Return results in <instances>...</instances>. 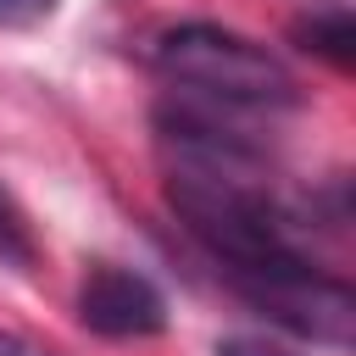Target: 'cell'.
I'll use <instances>...</instances> for the list:
<instances>
[{"mask_svg":"<svg viewBox=\"0 0 356 356\" xmlns=\"http://www.w3.org/2000/svg\"><path fill=\"white\" fill-rule=\"evenodd\" d=\"M156 145L167 206L217 273H228V284L278 328L317 345H350V284L312 256V206L267 178V145H245L167 111H156Z\"/></svg>","mask_w":356,"mask_h":356,"instance_id":"1","label":"cell"},{"mask_svg":"<svg viewBox=\"0 0 356 356\" xmlns=\"http://www.w3.org/2000/svg\"><path fill=\"white\" fill-rule=\"evenodd\" d=\"M150 67L167 89L156 111L245 139V145H267L261 128H278L300 106L295 72L261 39L222 28V22H178L156 33Z\"/></svg>","mask_w":356,"mask_h":356,"instance_id":"2","label":"cell"},{"mask_svg":"<svg viewBox=\"0 0 356 356\" xmlns=\"http://www.w3.org/2000/svg\"><path fill=\"white\" fill-rule=\"evenodd\" d=\"M56 11V0H0V28H33Z\"/></svg>","mask_w":356,"mask_h":356,"instance_id":"6","label":"cell"},{"mask_svg":"<svg viewBox=\"0 0 356 356\" xmlns=\"http://www.w3.org/2000/svg\"><path fill=\"white\" fill-rule=\"evenodd\" d=\"M211 356H295V350H284L273 339H256V334H228V339H217Z\"/></svg>","mask_w":356,"mask_h":356,"instance_id":"7","label":"cell"},{"mask_svg":"<svg viewBox=\"0 0 356 356\" xmlns=\"http://www.w3.org/2000/svg\"><path fill=\"white\" fill-rule=\"evenodd\" d=\"M33 228H28V217H22V206L0 189V267H28L33 261Z\"/></svg>","mask_w":356,"mask_h":356,"instance_id":"5","label":"cell"},{"mask_svg":"<svg viewBox=\"0 0 356 356\" xmlns=\"http://www.w3.org/2000/svg\"><path fill=\"white\" fill-rule=\"evenodd\" d=\"M295 39H300L312 56H323V61H334V67H350V44H356V33H350V11H345V0H312V11L295 22Z\"/></svg>","mask_w":356,"mask_h":356,"instance_id":"4","label":"cell"},{"mask_svg":"<svg viewBox=\"0 0 356 356\" xmlns=\"http://www.w3.org/2000/svg\"><path fill=\"white\" fill-rule=\"evenodd\" d=\"M72 306H78V323L100 339H150L167 328V295L145 273L117 267V261H95Z\"/></svg>","mask_w":356,"mask_h":356,"instance_id":"3","label":"cell"},{"mask_svg":"<svg viewBox=\"0 0 356 356\" xmlns=\"http://www.w3.org/2000/svg\"><path fill=\"white\" fill-rule=\"evenodd\" d=\"M0 356H67V350H56V345H44V339H33V334L0 328Z\"/></svg>","mask_w":356,"mask_h":356,"instance_id":"8","label":"cell"}]
</instances>
